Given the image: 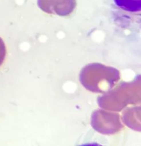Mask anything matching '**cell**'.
Segmentation results:
<instances>
[{
	"label": "cell",
	"instance_id": "obj_1",
	"mask_svg": "<svg viewBox=\"0 0 141 146\" xmlns=\"http://www.w3.org/2000/svg\"><path fill=\"white\" fill-rule=\"evenodd\" d=\"M120 80V74L118 69L97 63L86 65L80 74V81L83 86L94 93H107Z\"/></svg>",
	"mask_w": 141,
	"mask_h": 146
},
{
	"label": "cell",
	"instance_id": "obj_2",
	"mask_svg": "<svg viewBox=\"0 0 141 146\" xmlns=\"http://www.w3.org/2000/svg\"><path fill=\"white\" fill-rule=\"evenodd\" d=\"M141 79L139 75L133 81L123 82L98 98L99 107L105 110L120 111L129 104L141 103Z\"/></svg>",
	"mask_w": 141,
	"mask_h": 146
},
{
	"label": "cell",
	"instance_id": "obj_3",
	"mask_svg": "<svg viewBox=\"0 0 141 146\" xmlns=\"http://www.w3.org/2000/svg\"><path fill=\"white\" fill-rule=\"evenodd\" d=\"M91 125L95 130L104 135L114 134L123 127L118 113L101 110L92 113Z\"/></svg>",
	"mask_w": 141,
	"mask_h": 146
},
{
	"label": "cell",
	"instance_id": "obj_4",
	"mask_svg": "<svg viewBox=\"0 0 141 146\" xmlns=\"http://www.w3.org/2000/svg\"><path fill=\"white\" fill-rule=\"evenodd\" d=\"M76 4V0H37V5L43 12L61 17L71 15Z\"/></svg>",
	"mask_w": 141,
	"mask_h": 146
},
{
	"label": "cell",
	"instance_id": "obj_5",
	"mask_svg": "<svg viewBox=\"0 0 141 146\" xmlns=\"http://www.w3.org/2000/svg\"><path fill=\"white\" fill-rule=\"evenodd\" d=\"M116 5L130 12L141 11V0H114Z\"/></svg>",
	"mask_w": 141,
	"mask_h": 146
},
{
	"label": "cell",
	"instance_id": "obj_6",
	"mask_svg": "<svg viewBox=\"0 0 141 146\" xmlns=\"http://www.w3.org/2000/svg\"><path fill=\"white\" fill-rule=\"evenodd\" d=\"M6 54V48L3 40L0 38V66L2 64Z\"/></svg>",
	"mask_w": 141,
	"mask_h": 146
}]
</instances>
